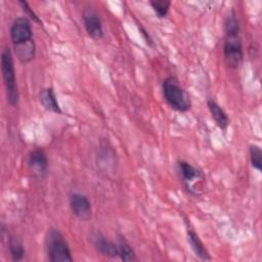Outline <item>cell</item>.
<instances>
[{"label":"cell","mask_w":262,"mask_h":262,"mask_svg":"<svg viewBox=\"0 0 262 262\" xmlns=\"http://www.w3.org/2000/svg\"><path fill=\"white\" fill-rule=\"evenodd\" d=\"M225 38L223 44V56L225 64L231 70H237L244 59L243 42L241 38L239 20L234 10H231L225 19Z\"/></svg>","instance_id":"cell-1"},{"label":"cell","mask_w":262,"mask_h":262,"mask_svg":"<svg viewBox=\"0 0 262 262\" xmlns=\"http://www.w3.org/2000/svg\"><path fill=\"white\" fill-rule=\"evenodd\" d=\"M9 35L18 60L21 63H29L33 60L36 46L33 40L31 21L25 16L16 17L11 24Z\"/></svg>","instance_id":"cell-2"},{"label":"cell","mask_w":262,"mask_h":262,"mask_svg":"<svg viewBox=\"0 0 262 262\" xmlns=\"http://www.w3.org/2000/svg\"><path fill=\"white\" fill-rule=\"evenodd\" d=\"M163 96L168 105L176 112L185 113L189 111L191 101L188 93L181 86L177 78L169 76L162 83Z\"/></svg>","instance_id":"cell-3"},{"label":"cell","mask_w":262,"mask_h":262,"mask_svg":"<svg viewBox=\"0 0 262 262\" xmlns=\"http://www.w3.org/2000/svg\"><path fill=\"white\" fill-rule=\"evenodd\" d=\"M45 248L51 262H72L71 249L63 234L56 228H50L45 237Z\"/></svg>","instance_id":"cell-4"},{"label":"cell","mask_w":262,"mask_h":262,"mask_svg":"<svg viewBox=\"0 0 262 262\" xmlns=\"http://www.w3.org/2000/svg\"><path fill=\"white\" fill-rule=\"evenodd\" d=\"M1 72L6 90L7 101L14 106L18 103V88L15 79V70L12 54L9 48H4L1 53Z\"/></svg>","instance_id":"cell-5"},{"label":"cell","mask_w":262,"mask_h":262,"mask_svg":"<svg viewBox=\"0 0 262 262\" xmlns=\"http://www.w3.org/2000/svg\"><path fill=\"white\" fill-rule=\"evenodd\" d=\"M177 171L179 177L184 184L187 191L191 194L198 195L199 189L203 182H205L206 177L204 173L190 163L180 160L177 163Z\"/></svg>","instance_id":"cell-6"},{"label":"cell","mask_w":262,"mask_h":262,"mask_svg":"<svg viewBox=\"0 0 262 262\" xmlns=\"http://www.w3.org/2000/svg\"><path fill=\"white\" fill-rule=\"evenodd\" d=\"M70 208L72 213L81 220H87L91 217V203L85 194L80 192L72 193L70 196Z\"/></svg>","instance_id":"cell-7"},{"label":"cell","mask_w":262,"mask_h":262,"mask_svg":"<svg viewBox=\"0 0 262 262\" xmlns=\"http://www.w3.org/2000/svg\"><path fill=\"white\" fill-rule=\"evenodd\" d=\"M82 17L87 34L95 40L101 39L103 37V27L97 12L92 8H86Z\"/></svg>","instance_id":"cell-8"},{"label":"cell","mask_w":262,"mask_h":262,"mask_svg":"<svg viewBox=\"0 0 262 262\" xmlns=\"http://www.w3.org/2000/svg\"><path fill=\"white\" fill-rule=\"evenodd\" d=\"M28 167L35 176L43 177L48 169V158L46 152L42 148L33 149L28 157Z\"/></svg>","instance_id":"cell-9"},{"label":"cell","mask_w":262,"mask_h":262,"mask_svg":"<svg viewBox=\"0 0 262 262\" xmlns=\"http://www.w3.org/2000/svg\"><path fill=\"white\" fill-rule=\"evenodd\" d=\"M92 244L94 248L103 256L114 258L119 256L118 245H116L113 241L107 238L101 232H94L92 234Z\"/></svg>","instance_id":"cell-10"},{"label":"cell","mask_w":262,"mask_h":262,"mask_svg":"<svg viewBox=\"0 0 262 262\" xmlns=\"http://www.w3.org/2000/svg\"><path fill=\"white\" fill-rule=\"evenodd\" d=\"M207 106L209 108V112L215 121V124L220 128L221 130L225 131L229 125V118L225 111L222 108V106L213 98L207 99Z\"/></svg>","instance_id":"cell-11"},{"label":"cell","mask_w":262,"mask_h":262,"mask_svg":"<svg viewBox=\"0 0 262 262\" xmlns=\"http://www.w3.org/2000/svg\"><path fill=\"white\" fill-rule=\"evenodd\" d=\"M39 100L43 107L55 114H61V108L58 104L55 92L52 87H46L39 93Z\"/></svg>","instance_id":"cell-12"},{"label":"cell","mask_w":262,"mask_h":262,"mask_svg":"<svg viewBox=\"0 0 262 262\" xmlns=\"http://www.w3.org/2000/svg\"><path fill=\"white\" fill-rule=\"evenodd\" d=\"M186 235H187V241L188 244L190 245L191 250L202 260H211V256L206 249L205 245L203 244L202 239L200 238L199 234L191 228H187L186 230Z\"/></svg>","instance_id":"cell-13"},{"label":"cell","mask_w":262,"mask_h":262,"mask_svg":"<svg viewBox=\"0 0 262 262\" xmlns=\"http://www.w3.org/2000/svg\"><path fill=\"white\" fill-rule=\"evenodd\" d=\"M118 250H119V257L123 261H136L137 257L134 250L131 248L129 243L123 235H119L118 238Z\"/></svg>","instance_id":"cell-14"},{"label":"cell","mask_w":262,"mask_h":262,"mask_svg":"<svg viewBox=\"0 0 262 262\" xmlns=\"http://www.w3.org/2000/svg\"><path fill=\"white\" fill-rule=\"evenodd\" d=\"M8 248H9V253H10L11 259L13 261H20L24 259L26 250L24 248L21 241L18 237L10 236L9 241H8Z\"/></svg>","instance_id":"cell-15"},{"label":"cell","mask_w":262,"mask_h":262,"mask_svg":"<svg viewBox=\"0 0 262 262\" xmlns=\"http://www.w3.org/2000/svg\"><path fill=\"white\" fill-rule=\"evenodd\" d=\"M250 162L254 169L258 172L262 171V150L259 145L251 144L250 145Z\"/></svg>","instance_id":"cell-16"},{"label":"cell","mask_w":262,"mask_h":262,"mask_svg":"<svg viewBox=\"0 0 262 262\" xmlns=\"http://www.w3.org/2000/svg\"><path fill=\"white\" fill-rule=\"evenodd\" d=\"M149 4L159 18L166 17L169 13V9L171 6V2L168 0H152L149 1Z\"/></svg>","instance_id":"cell-17"},{"label":"cell","mask_w":262,"mask_h":262,"mask_svg":"<svg viewBox=\"0 0 262 262\" xmlns=\"http://www.w3.org/2000/svg\"><path fill=\"white\" fill-rule=\"evenodd\" d=\"M18 4L21 6L23 11L26 13L27 16H29L33 21L39 24L42 26V20L41 18L38 16V14L31 8V6L29 5V3L27 1H18Z\"/></svg>","instance_id":"cell-18"},{"label":"cell","mask_w":262,"mask_h":262,"mask_svg":"<svg viewBox=\"0 0 262 262\" xmlns=\"http://www.w3.org/2000/svg\"><path fill=\"white\" fill-rule=\"evenodd\" d=\"M139 31L141 32V35L144 37V39H145V42H146V43H148L149 45H152V39L150 38V36L148 35V33L145 31V29H144L143 27L139 26Z\"/></svg>","instance_id":"cell-19"}]
</instances>
